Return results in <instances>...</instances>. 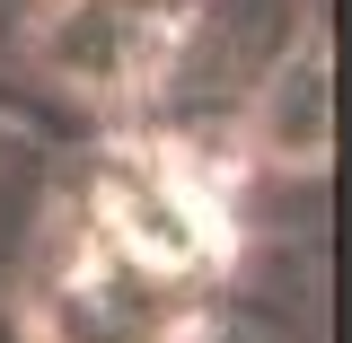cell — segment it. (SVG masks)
Instances as JSON below:
<instances>
[{"label": "cell", "instance_id": "obj_1", "mask_svg": "<svg viewBox=\"0 0 352 343\" xmlns=\"http://www.w3.org/2000/svg\"><path fill=\"white\" fill-rule=\"evenodd\" d=\"M220 212L203 185H185V176H115L106 185V247L132 256L141 273H194V264L220 256Z\"/></svg>", "mask_w": 352, "mask_h": 343}]
</instances>
